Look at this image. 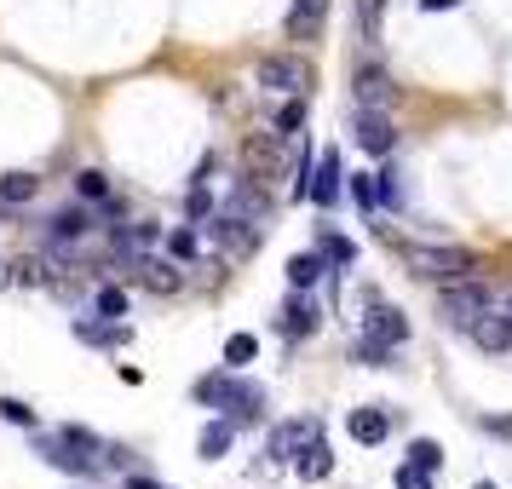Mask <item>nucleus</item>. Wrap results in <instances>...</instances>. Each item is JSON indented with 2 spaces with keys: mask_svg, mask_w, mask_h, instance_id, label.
<instances>
[{
  "mask_svg": "<svg viewBox=\"0 0 512 489\" xmlns=\"http://www.w3.org/2000/svg\"><path fill=\"white\" fill-rule=\"evenodd\" d=\"M35 449H41V461L64 466L75 478H98V466H104V443L93 432H81V426H58L47 438H35Z\"/></svg>",
  "mask_w": 512,
  "mask_h": 489,
  "instance_id": "1",
  "label": "nucleus"
},
{
  "mask_svg": "<svg viewBox=\"0 0 512 489\" xmlns=\"http://www.w3.org/2000/svg\"><path fill=\"white\" fill-rule=\"evenodd\" d=\"M403 265H409V277L415 282H461L478 271V259L455 248V242H415V248H403Z\"/></svg>",
  "mask_w": 512,
  "mask_h": 489,
  "instance_id": "2",
  "label": "nucleus"
},
{
  "mask_svg": "<svg viewBox=\"0 0 512 489\" xmlns=\"http://www.w3.org/2000/svg\"><path fill=\"white\" fill-rule=\"evenodd\" d=\"M259 87L277 98H305L311 93V81H317V70L305 64L300 52H271V58H259Z\"/></svg>",
  "mask_w": 512,
  "mask_h": 489,
  "instance_id": "3",
  "label": "nucleus"
},
{
  "mask_svg": "<svg viewBox=\"0 0 512 489\" xmlns=\"http://www.w3.org/2000/svg\"><path fill=\"white\" fill-rule=\"evenodd\" d=\"M282 156H288V133H277V127H265V133H248V139H242V173H248L254 185L282 179Z\"/></svg>",
  "mask_w": 512,
  "mask_h": 489,
  "instance_id": "4",
  "label": "nucleus"
},
{
  "mask_svg": "<svg viewBox=\"0 0 512 489\" xmlns=\"http://www.w3.org/2000/svg\"><path fill=\"white\" fill-rule=\"evenodd\" d=\"M438 311H443V323L449 328H472L478 317L489 311V288L478 277H461V282H443V300H438Z\"/></svg>",
  "mask_w": 512,
  "mask_h": 489,
  "instance_id": "5",
  "label": "nucleus"
},
{
  "mask_svg": "<svg viewBox=\"0 0 512 489\" xmlns=\"http://www.w3.org/2000/svg\"><path fill=\"white\" fill-rule=\"evenodd\" d=\"M409 340V323H403V311L397 305H369V317H363V346L374 351H392Z\"/></svg>",
  "mask_w": 512,
  "mask_h": 489,
  "instance_id": "6",
  "label": "nucleus"
},
{
  "mask_svg": "<svg viewBox=\"0 0 512 489\" xmlns=\"http://www.w3.org/2000/svg\"><path fill=\"white\" fill-rule=\"evenodd\" d=\"M133 282L150 288V294H179V288H185V271H179V259L139 254V259H133Z\"/></svg>",
  "mask_w": 512,
  "mask_h": 489,
  "instance_id": "7",
  "label": "nucleus"
},
{
  "mask_svg": "<svg viewBox=\"0 0 512 489\" xmlns=\"http://www.w3.org/2000/svg\"><path fill=\"white\" fill-rule=\"evenodd\" d=\"M466 334H472V346H478V351H489V357H501V351H512V317L501 311V305H489V311H484V317H478L472 328H466Z\"/></svg>",
  "mask_w": 512,
  "mask_h": 489,
  "instance_id": "8",
  "label": "nucleus"
},
{
  "mask_svg": "<svg viewBox=\"0 0 512 489\" xmlns=\"http://www.w3.org/2000/svg\"><path fill=\"white\" fill-rule=\"evenodd\" d=\"M357 144L369 150V156H392V144H397V127H392V116L386 110H357Z\"/></svg>",
  "mask_w": 512,
  "mask_h": 489,
  "instance_id": "9",
  "label": "nucleus"
},
{
  "mask_svg": "<svg viewBox=\"0 0 512 489\" xmlns=\"http://www.w3.org/2000/svg\"><path fill=\"white\" fill-rule=\"evenodd\" d=\"M265 213H271V196H265L254 179H236L231 202H225V219H242V225H265Z\"/></svg>",
  "mask_w": 512,
  "mask_h": 489,
  "instance_id": "10",
  "label": "nucleus"
},
{
  "mask_svg": "<svg viewBox=\"0 0 512 489\" xmlns=\"http://www.w3.org/2000/svg\"><path fill=\"white\" fill-rule=\"evenodd\" d=\"M311 443H323V420H294V426H277L271 432V455L277 461H294V449H311Z\"/></svg>",
  "mask_w": 512,
  "mask_h": 489,
  "instance_id": "11",
  "label": "nucleus"
},
{
  "mask_svg": "<svg viewBox=\"0 0 512 489\" xmlns=\"http://www.w3.org/2000/svg\"><path fill=\"white\" fill-rule=\"evenodd\" d=\"M351 87H357V104H363V110H386V104H392V75L380 70V64H374V70L363 64Z\"/></svg>",
  "mask_w": 512,
  "mask_h": 489,
  "instance_id": "12",
  "label": "nucleus"
},
{
  "mask_svg": "<svg viewBox=\"0 0 512 489\" xmlns=\"http://www.w3.org/2000/svg\"><path fill=\"white\" fill-rule=\"evenodd\" d=\"M340 179H346V173H340V156L323 150V156H317V173H311V202L334 208V202H340Z\"/></svg>",
  "mask_w": 512,
  "mask_h": 489,
  "instance_id": "13",
  "label": "nucleus"
},
{
  "mask_svg": "<svg viewBox=\"0 0 512 489\" xmlns=\"http://www.w3.org/2000/svg\"><path fill=\"white\" fill-rule=\"evenodd\" d=\"M213 236H219L225 254H254L259 248V225H242V219H225V213L213 219Z\"/></svg>",
  "mask_w": 512,
  "mask_h": 489,
  "instance_id": "14",
  "label": "nucleus"
},
{
  "mask_svg": "<svg viewBox=\"0 0 512 489\" xmlns=\"http://www.w3.org/2000/svg\"><path fill=\"white\" fill-rule=\"evenodd\" d=\"M346 432L363 449H374V443H386V432H392V420L380 415V409H351V420H346Z\"/></svg>",
  "mask_w": 512,
  "mask_h": 489,
  "instance_id": "15",
  "label": "nucleus"
},
{
  "mask_svg": "<svg viewBox=\"0 0 512 489\" xmlns=\"http://www.w3.org/2000/svg\"><path fill=\"white\" fill-rule=\"evenodd\" d=\"M236 369L231 374H208V380H196V403H208V409H231V397H236Z\"/></svg>",
  "mask_w": 512,
  "mask_h": 489,
  "instance_id": "16",
  "label": "nucleus"
},
{
  "mask_svg": "<svg viewBox=\"0 0 512 489\" xmlns=\"http://www.w3.org/2000/svg\"><path fill=\"white\" fill-rule=\"evenodd\" d=\"M323 29V0H294V12H288V35L294 41H311Z\"/></svg>",
  "mask_w": 512,
  "mask_h": 489,
  "instance_id": "17",
  "label": "nucleus"
},
{
  "mask_svg": "<svg viewBox=\"0 0 512 489\" xmlns=\"http://www.w3.org/2000/svg\"><path fill=\"white\" fill-rule=\"evenodd\" d=\"M35 190H41L35 173H6V179H0V208H18V202H29Z\"/></svg>",
  "mask_w": 512,
  "mask_h": 489,
  "instance_id": "18",
  "label": "nucleus"
},
{
  "mask_svg": "<svg viewBox=\"0 0 512 489\" xmlns=\"http://www.w3.org/2000/svg\"><path fill=\"white\" fill-rule=\"evenodd\" d=\"M47 236L52 242H58V248H70V242H81V236H87V219H81V213H58V219H47Z\"/></svg>",
  "mask_w": 512,
  "mask_h": 489,
  "instance_id": "19",
  "label": "nucleus"
},
{
  "mask_svg": "<svg viewBox=\"0 0 512 489\" xmlns=\"http://www.w3.org/2000/svg\"><path fill=\"white\" fill-rule=\"evenodd\" d=\"M317 317H323V311L305 300V288H300V300L282 311V328H288V334H311V328H317Z\"/></svg>",
  "mask_w": 512,
  "mask_h": 489,
  "instance_id": "20",
  "label": "nucleus"
},
{
  "mask_svg": "<svg viewBox=\"0 0 512 489\" xmlns=\"http://www.w3.org/2000/svg\"><path fill=\"white\" fill-rule=\"evenodd\" d=\"M328 466H334L328 443H311V449L300 455V478H305V484H323V478H328Z\"/></svg>",
  "mask_w": 512,
  "mask_h": 489,
  "instance_id": "21",
  "label": "nucleus"
},
{
  "mask_svg": "<svg viewBox=\"0 0 512 489\" xmlns=\"http://www.w3.org/2000/svg\"><path fill=\"white\" fill-rule=\"evenodd\" d=\"M231 443H236V426H231V420H213L208 432H202V455H208V461H219Z\"/></svg>",
  "mask_w": 512,
  "mask_h": 489,
  "instance_id": "22",
  "label": "nucleus"
},
{
  "mask_svg": "<svg viewBox=\"0 0 512 489\" xmlns=\"http://www.w3.org/2000/svg\"><path fill=\"white\" fill-rule=\"evenodd\" d=\"M323 265H328L323 254H300V259H288V282H294V288H311V282L323 277Z\"/></svg>",
  "mask_w": 512,
  "mask_h": 489,
  "instance_id": "23",
  "label": "nucleus"
},
{
  "mask_svg": "<svg viewBox=\"0 0 512 489\" xmlns=\"http://www.w3.org/2000/svg\"><path fill=\"white\" fill-rule=\"evenodd\" d=\"M254 351H259L254 334H231V340H225V363H231V369H242V363H254Z\"/></svg>",
  "mask_w": 512,
  "mask_h": 489,
  "instance_id": "24",
  "label": "nucleus"
},
{
  "mask_svg": "<svg viewBox=\"0 0 512 489\" xmlns=\"http://www.w3.org/2000/svg\"><path fill=\"white\" fill-rule=\"evenodd\" d=\"M397 489H432V472H426L420 461H403L397 466Z\"/></svg>",
  "mask_w": 512,
  "mask_h": 489,
  "instance_id": "25",
  "label": "nucleus"
},
{
  "mask_svg": "<svg viewBox=\"0 0 512 489\" xmlns=\"http://www.w3.org/2000/svg\"><path fill=\"white\" fill-rule=\"evenodd\" d=\"M317 254L334 259V265H351V259H357V248H351L346 236H328V231H323V248H317Z\"/></svg>",
  "mask_w": 512,
  "mask_h": 489,
  "instance_id": "26",
  "label": "nucleus"
},
{
  "mask_svg": "<svg viewBox=\"0 0 512 489\" xmlns=\"http://www.w3.org/2000/svg\"><path fill=\"white\" fill-rule=\"evenodd\" d=\"M409 461H420L426 472H438V461H443V449L432 438H415V449H409Z\"/></svg>",
  "mask_w": 512,
  "mask_h": 489,
  "instance_id": "27",
  "label": "nucleus"
},
{
  "mask_svg": "<svg viewBox=\"0 0 512 489\" xmlns=\"http://www.w3.org/2000/svg\"><path fill=\"white\" fill-rule=\"evenodd\" d=\"M167 254L179 259V265H185V259H196V231H173V236H167Z\"/></svg>",
  "mask_w": 512,
  "mask_h": 489,
  "instance_id": "28",
  "label": "nucleus"
},
{
  "mask_svg": "<svg viewBox=\"0 0 512 489\" xmlns=\"http://www.w3.org/2000/svg\"><path fill=\"white\" fill-rule=\"evenodd\" d=\"M380 12H386V0H357V24H363V35L380 29Z\"/></svg>",
  "mask_w": 512,
  "mask_h": 489,
  "instance_id": "29",
  "label": "nucleus"
},
{
  "mask_svg": "<svg viewBox=\"0 0 512 489\" xmlns=\"http://www.w3.org/2000/svg\"><path fill=\"white\" fill-rule=\"evenodd\" d=\"M0 420H12V426H35V415H29L18 397H0Z\"/></svg>",
  "mask_w": 512,
  "mask_h": 489,
  "instance_id": "30",
  "label": "nucleus"
},
{
  "mask_svg": "<svg viewBox=\"0 0 512 489\" xmlns=\"http://www.w3.org/2000/svg\"><path fill=\"white\" fill-rule=\"evenodd\" d=\"M98 311H104V317H121V311H127V294H121V288H98Z\"/></svg>",
  "mask_w": 512,
  "mask_h": 489,
  "instance_id": "31",
  "label": "nucleus"
},
{
  "mask_svg": "<svg viewBox=\"0 0 512 489\" xmlns=\"http://www.w3.org/2000/svg\"><path fill=\"white\" fill-rule=\"evenodd\" d=\"M185 208H190V219H202V213L213 208V202H208V185H190V196H185Z\"/></svg>",
  "mask_w": 512,
  "mask_h": 489,
  "instance_id": "32",
  "label": "nucleus"
},
{
  "mask_svg": "<svg viewBox=\"0 0 512 489\" xmlns=\"http://www.w3.org/2000/svg\"><path fill=\"white\" fill-rule=\"evenodd\" d=\"M75 190H81V196H98V202H104V173H81V179H75Z\"/></svg>",
  "mask_w": 512,
  "mask_h": 489,
  "instance_id": "33",
  "label": "nucleus"
},
{
  "mask_svg": "<svg viewBox=\"0 0 512 489\" xmlns=\"http://www.w3.org/2000/svg\"><path fill=\"white\" fill-rule=\"evenodd\" d=\"M351 196H357V208L374 213V179H357V185H351Z\"/></svg>",
  "mask_w": 512,
  "mask_h": 489,
  "instance_id": "34",
  "label": "nucleus"
},
{
  "mask_svg": "<svg viewBox=\"0 0 512 489\" xmlns=\"http://www.w3.org/2000/svg\"><path fill=\"white\" fill-rule=\"evenodd\" d=\"M489 432H495V438H512V420H484Z\"/></svg>",
  "mask_w": 512,
  "mask_h": 489,
  "instance_id": "35",
  "label": "nucleus"
},
{
  "mask_svg": "<svg viewBox=\"0 0 512 489\" xmlns=\"http://www.w3.org/2000/svg\"><path fill=\"white\" fill-rule=\"evenodd\" d=\"M455 0H420V12H449Z\"/></svg>",
  "mask_w": 512,
  "mask_h": 489,
  "instance_id": "36",
  "label": "nucleus"
},
{
  "mask_svg": "<svg viewBox=\"0 0 512 489\" xmlns=\"http://www.w3.org/2000/svg\"><path fill=\"white\" fill-rule=\"evenodd\" d=\"M127 489H167V484H150L144 472H133V484H127Z\"/></svg>",
  "mask_w": 512,
  "mask_h": 489,
  "instance_id": "37",
  "label": "nucleus"
},
{
  "mask_svg": "<svg viewBox=\"0 0 512 489\" xmlns=\"http://www.w3.org/2000/svg\"><path fill=\"white\" fill-rule=\"evenodd\" d=\"M501 311H507V317H512V300H507V305H501Z\"/></svg>",
  "mask_w": 512,
  "mask_h": 489,
  "instance_id": "38",
  "label": "nucleus"
}]
</instances>
